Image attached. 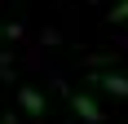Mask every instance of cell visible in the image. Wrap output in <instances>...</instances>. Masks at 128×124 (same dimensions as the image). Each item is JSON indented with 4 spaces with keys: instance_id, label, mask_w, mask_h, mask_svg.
Listing matches in <instances>:
<instances>
[{
    "instance_id": "3",
    "label": "cell",
    "mask_w": 128,
    "mask_h": 124,
    "mask_svg": "<svg viewBox=\"0 0 128 124\" xmlns=\"http://www.w3.org/2000/svg\"><path fill=\"white\" fill-rule=\"evenodd\" d=\"M18 102H22V111L31 115V120H40V115H44V98H40V89L22 84V89H18Z\"/></svg>"
},
{
    "instance_id": "4",
    "label": "cell",
    "mask_w": 128,
    "mask_h": 124,
    "mask_svg": "<svg viewBox=\"0 0 128 124\" xmlns=\"http://www.w3.org/2000/svg\"><path fill=\"white\" fill-rule=\"evenodd\" d=\"M106 18H110V22H128V0H119V5L106 13Z\"/></svg>"
},
{
    "instance_id": "1",
    "label": "cell",
    "mask_w": 128,
    "mask_h": 124,
    "mask_svg": "<svg viewBox=\"0 0 128 124\" xmlns=\"http://www.w3.org/2000/svg\"><path fill=\"white\" fill-rule=\"evenodd\" d=\"M71 111H75L84 124H106V111L88 98V93H71Z\"/></svg>"
},
{
    "instance_id": "2",
    "label": "cell",
    "mask_w": 128,
    "mask_h": 124,
    "mask_svg": "<svg viewBox=\"0 0 128 124\" xmlns=\"http://www.w3.org/2000/svg\"><path fill=\"white\" fill-rule=\"evenodd\" d=\"M93 84H102L106 93H115V98H128V75H115V71H97V75H93Z\"/></svg>"
}]
</instances>
